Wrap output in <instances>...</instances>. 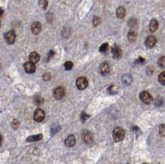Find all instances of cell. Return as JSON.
<instances>
[{"mask_svg":"<svg viewBox=\"0 0 165 164\" xmlns=\"http://www.w3.org/2000/svg\"><path fill=\"white\" fill-rule=\"evenodd\" d=\"M107 47H108V44H107V43L102 44V46H101V47L99 48V51H101V52H105V51H107Z\"/></svg>","mask_w":165,"mask_h":164,"instance_id":"cell-23","label":"cell"},{"mask_svg":"<svg viewBox=\"0 0 165 164\" xmlns=\"http://www.w3.org/2000/svg\"><path fill=\"white\" fill-rule=\"evenodd\" d=\"M31 30H32V32L34 35H38L40 32V30H41V25L38 22H36L32 25Z\"/></svg>","mask_w":165,"mask_h":164,"instance_id":"cell-9","label":"cell"},{"mask_svg":"<svg viewBox=\"0 0 165 164\" xmlns=\"http://www.w3.org/2000/svg\"><path fill=\"white\" fill-rule=\"evenodd\" d=\"M140 100L144 103H146V104H149L152 102V97L151 95L148 93V92H142L140 95Z\"/></svg>","mask_w":165,"mask_h":164,"instance_id":"cell-6","label":"cell"},{"mask_svg":"<svg viewBox=\"0 0 165 164\" xmlns=\"http://www.w3.org/2000/svg\"><path fill=\"white\" fill-rule=\"evenodd\" d=\"M76 86L80 90H83L87 87V80L84 77H80L76 81Z\"/></svg>","mask_w":165,"mask_h":164,"instance_id":"cell-3","label":"cell"},{"mask_svg":"<svg viewBox=\"0 0 165 164\" xmlns=\"http://www.w3.org/2000/svg\"><path fill=\"white\" fill-rule=\"evenodd\" d=\"M158 81L161 84L164 85L165 84V72H162L161 74L158 76Z\"/></svg>","mask_w":165,"mask_h":164,"instance_id":"cell-19","label":"cell"},{"mask_svg":"<svg viewBox=\"0 0 165 164\" xmlns=\"http://www.w3.org/2000/svg\"><path fill=\"white\" fill-rule=\"evenodd\" d=\"M45 111L42 109H36L34 112V115H33V118H34V120L36 121V122H41L44 119H45Z\"/></svg>","mask_w":165,"mask_h":164,"instance_id":"cell-2","label":"cell"},{"mask_svg":"<svg viewBox=\"0 0 165 164\" xmlns=\"http://www.w3.org/2000/svg\"><path fill=\"white\" fill-rule=\"evenodd\" d=\"M111 52H112L113 57L116 58V59H119V58L121 57L122 51H121V50L120 49V47H118L117 46H115L112 48Z\"/></svg>","mask_w":165,"mask_h":164,"instance_id":"cell-12","label":"cell"},{"mask_svg":"<svg viewBox=\"0 0 165 164\" xmlns=\"http://www.w3.org/2000/svg\"><path fill=\"white\" fill-rule=\"evenodd\" d=\"M155 44H156V38H155L154 36H149V37L146 39L145 45H146V46L148 47V48L154 47L155 46Z\"/></svg>","mask_w":165,"mask_h":164,"instance_id":"cell-13","label":"cell"},{"mask_svg":"<svg viewBox=\"0 0 165 164\" xmlns=\"http://www.w3.org/2000/svg\"><path fill=\"white\" fill-rule=\"evenodd\" d=\"M87 118H88V116L86 115L84 112H83V113H82V115H81V119H82V120H83V121H84V120H86Z\"/></svg>","mask_w":165,"mask_h":164,"instance_id":"cell-27","label":"cell"},{"mask_svg":"<svg viewBox=\"0 0 165 164\" xmlns=\"http://www.w3.org/2000/svg\"><path fill=\"white\" fill-rule=\"evenodd\" d=\"M159 133L161 134V135L162 136H164V125H162L160 126V128H159Z\"/></svg>","mask_w":165,"mask_h":164,"instance_id":"cell-26","label":"cell"},{"mask_svg":"<svg viewBox=\"0 0 165 164\" xmlns=\"http://www.w3.org/2000/svg\"><path fill=\"white\" fill-rule=\"evenodd\" d=\"M83 140L84 141V143L87 144H91L92 142H93V135H92V134L91 132H89V131H83Z\"/></svg>","mask_w":165,"mask_h":164,"instance_id":"cell-7","label":"cell"},{"mask_svg":"<svg viewBox=\"0 0 165 164\" xmlns=\"http://www.w3.org/2000/svg\"><path fill=\"white\" fill-rule=\"evenodd\" d=\"M158 64L159 65V67H161V68H164L165 58L164 57V56H162V57L158 60Z\"/></svg>","mask_w":165,"mask_h":164,"instance_id":"cell-20","label":"cell"},{"mask_svg":"<svg viewBox=\"0 0 165 164\" xmlns=\"http://www.w3.org/2000/svg\"><path fill=\"white\" fill-rule=\"evenodd\" d=\"M29 60H30V62L35 64L36 63H37L39 61L40 55L36 52H32L30 54V55H29Z\"/></svg>","mask_w":165,"mask_h":164,"instance_id":"cell-14","label":"cell"},{"mask_svg":"<svg viewBox=\"0 0 165 164\" xmlns=\"http://www.w3.org/2000/svg\"><path fill=\"white\" fill-rule=\"evenodd\" d=\"M43 78H44V80L48 81V80L50 78V74H49V73H45V74H44V76H43Z\"/></svg>","mask_w":165,"mask_h":164,"instance_id":"cell-28","label":"cell"},{"mask_svg":"<svg viewBox=\"0 0 165 164\" xmlns=\"http://www.w3.org/2000/svg\"><path fill=\"white\" fill-rule=\"evenodd\" d=\"M24 69L27 73H33L36 71L35 64L31 62H27L24 63Z\"/></svg>","mask_w":165,"mask_h":164,"instance_id":"cell-8","label":"cell"},{"mask_svg":"<svg viewBox=\"0 0 165 164\" xmlns=\"http://www.w3.org/2000/svg\"><path fill=\"white\" fill-rule=\"evenodd\" d=\"M3 10L2 8H0V17L3 15Z\"/></svg>","mask_w":165,"mask_h":164,"instance_id":"cell-29","label":"cell"},{"mask_svg":"<svg viewBox=\"0 0 165 164\" xmlns=\"http://www.w3.org/2000/svg\"><path fill=\"white\" fill-rule=\"evenodd\" d=\"M158 22L157 20L155 19H153L150 23H149V31L151 32H154L158 29Z\"/></svg>","mask_w":165,"mask_h":164,"instance_id":"cell-15","label":"cell"},{"mask_svg":"<svg viewBox=\"0 0 165 164\" xmlns=\"http://www.w3.org/2000/svg\"><path fill=\"white\" fill-rule=\"evenodd\" d=\"M1 144H2V136L0 135V145H1Z\"/></svg>","mask_w":165,"mask_h":164,"instance_id":"cell-30","label":"cell"},{"mask_svg":"<svg viewBox=\"0 0 165 164\" xmlns=\"http://www.w3.org/2000/svg\"><path fill=\"white\" fill-rule=\"evenodd\" d=\"M128 39H129V40H130L131 42L135 40V39H136V33H135V31H131L129 32V34H128Z\"/></svg>","mask_w":165,"mask_h":164,"instance_id":"cell-18","label":"cell"},{"mask_svg":"<svg viewBox=\"0 0 165 164\" xmlns=\"http://www.w3.org/2000/svg\"><path fill=\"white\" fill-rule=\"evenodd\" d=\"M126 15V9L124 7H119L117 10V16L118 18H123Z\"/></svg>","mask_w":165,"mask_h":164,"instance_id":"cell-16","label":"cell"},{"mask_svg":"<svg viewBox=\"0 0 165 164\" xmlns=\"http://www.w3.org/2000/svg\"><path fill=\"white\" fill-rule=\"evenodd\" d=\"M42 139V134H37V135H35V136H31L29 138L27 139V141L28 142H34V141H38Z\"/></svg>","mask_w":165,"mask_h":164,"instance_id":"cell-17","label":"cell"},{"mask_svg":"<svg viewBox=\"0 0 165 164\" xmlns=\"http://www.w3.org/2000/svg\"><path fill=\"white\" fill-rule=\"evenodd\" d=\"M99 71L100 73L105 75V74H107L110 71V66L107 63H102V64L100 65V68H99Z\"/></svg>","mask_w":165,"mask_h":164,"instance_id":"cell-10","label":"cell"},{"mask_svg":"<svg viewBox=\"0 0 165 164\" xmlns=\"http://www.w3.org/2000/svg\"><path fill=\"white\" fill-rule=\"evenodd\" d=\"M112 136H113V139L116 142H120V141L122 140L125 137V130L121 127H117L113 130Z\"/></svg>","mask_w":165,"mask_h":164,"instance_id":"cell-1","label":"cell"},{"mask_svg":"<svg viewBox=\"0 0 165 164\" xmlns=\"http://www.w3.org/2000/svg\"><path fill=\"white\" fill-rule=\"evenodd\" d=\"M34 102H35V103H36L37 106H40V105H41V104L43 103V99H42L40 97H36Z\"/></svg>","mask_w":165,"mask_h":164,"instance_id":"cell-22","label":"cell"},{"mask_svg":"<svg viewBox=\"0 0 165 164\" xmlns=\"http://www.w3.org/2000/svg\"><path fill=\"white\" fill-rule=\"evenodd\" d=\"M19 124L20 123H19V121L17 120H13V122H12V126H13V129H17L19 126Z\"/></svg>","mask_w":165,"mask_h":164,"instance_id":"cell-24","label":"cell"},{"mask_svg":"<svg viewBox=\"0 0 165 164\" xmlns=\"http://www.w3.org/2000/svg\"><path fill=\"white\" fill-rule=\"evenodd\" d=\"M4 38L6 42L8 44H13L14 41H15V38H16V34L13 31H10L7 32L5 35H4Z\"/></svg>","mask_w":165,"mask_h":164,"instance_id":"cell-5","label":"cell"},{"mask_svg":"<svg viewBox=\"0 0 165 164\" xmlns=\"http://www.w3.org/2000/svg\"><path fill=\"white\" fill-rule=\"evenodd\" d=\"M75 142H76V140H75V137L73 135V134H70L66 140H65V145L67 147H73L74 144H75Z\"/></svg>","mask_w":165,"mask_h":164,"instance_id":"cell-11","label":"cell"},{"mask_svg":"<svg viewBox=\"0 0 165 164\" xmlns=\"http://www.w3.org/2000/svg\"><path fill=\"white\" fill-rule=\"evenodd\" d=\"M144 164H147V163H144Z\"/></svg>","mask_w":165,"mask_h":164,"instance_id":"cell-31","label":"cell"},{"mask_svg":"<svg viewBox=\"0 0 165 164\" xmlns=\"http://www.w3.org/2000/svg\"><path fill=\"white\" fill-rule=\"evenodd\" d=\"M72 68H73V63L70 61H67L64 63V69L66 70H70Z\"/></svg>","mask_w":165,"mask_h":164,"instance_id":"cell-21","label":"cell"},{"mask_svg":"<svg viewBox=\"0 0 165 164\" xmlns=\"http://www.w3.org/2000/svg\"><path fill=\"white\" fill-rule=\"evenodd\" d=\"M53 95H54L55 99L60 100V99L63 98L64 96V89L62 87H56L54 90Z\"/></svg>","mask_w":165,"mask_h":164,"instance_id":"cell-4","label":"cell"},{"mask_svg":"<svg viewBox=\"0 0 165 164\" xmlns=\"http://www.w3.org/2000/svg\"><path fill=\"white\" fill-rule=\"evenodd\" d=\"M100 22H101L100 18L97 17H95L94 18H93V25H94L95 26H98V24H100Z\"/></svg>","mask_w":165,"mask_h":164,"instance_id":"cell-25","label":"cell"}]
</instances>
